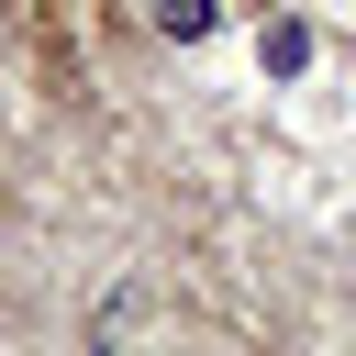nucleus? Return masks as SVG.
I'll return each mask as SVG.
<instances>
[{
    "label": "nucleus",
    "mask_w": 356,
    "mask_h": 356,
    "mask_svg": "<svg viewBox=\"0 0 356 356\" xmlns=\"http://www.w3.org/2000/svg\"><path fill=\"white\" fill-rule=\"evenodd\" d=\"M145 22L178 33V44H200V33H211V0H145Z\"/></svg>",
    "instance_id": "obj_1"
},
{
    "label": "nucleus",
    "mask_w": 356,
    "mask_h": 356,
    "mask_svg": "<svg viewBox=\"0 0 356 356\" xmlns=\"http://www.w3.org/2000/svg\"><path fill=\"white\" fill-rule=\"evenodd\" d=\"M267 67H278V78L312 67V33H300V22H267Z\"/></svg>",
    "instance_id": "obj_2"
}]
</instances>
